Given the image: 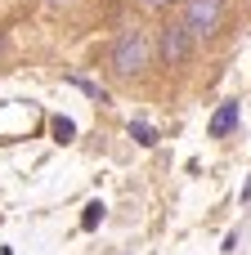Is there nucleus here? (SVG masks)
Instances as JSON below:
<instances>
[{
    "mask_svg": "<svg viewBox=\"0 0 251 255\" xmlns=\"http://www.w3.org/2000/svg\"><path fill=\"white\" fill-rule=\"evenodd\" d=\"M67 85H76V90H85L94 103H108V90L103 85H94V81H85V76H67Z\"/></svg>",
    "mask_w": 251,
    "mask_h": 255,
    "instance_id": "5",
    "label": "nucleus"
},
{
    "mask_svg": "<svg viewBox=\"0 0 251 255\" xmlns=\"http://www.w3.org/2000/svg\"><path fill=\"white\" fill-rule=\"evenodd\" d=\"M72 134H76V126H72L67 117H54V139H58V143H67Z\"/></svg>",
    "mask_w": 251,
    "mask_h": 255,
    "instance_id": "8",
    "label": "nucleus"
},
{
    "mask_svg": "<svg viewBox=\"0 0 251 255\" xmlns=\"http://www.w3.org/2000/svg\"><path fill=\"white\" fill-rule=\"evenodd\" d=\"M130 139L144 143V148H153V143H157V130H153L148 121H130Z\"/></svg>",
    "mask_w": 251,
    "mask_h": 255,
    "instance_id": "6",
    "label": "nucleus"
},
{
    "mask_svg": "<svg viewBox=\"0 0 251 255\" xmlns=\"http://www.w3.org/2000/svg\"><path fill=\"white\" fill-rule=\"evenodd\" d=\"M220 18H225V0H189V9H184V27L193 36H211L220 27Z\"/></svg>",
    "mask_w": 251,
    "mask_h": 255,
    "instance_id": "3",
    "label": "nucleus"
},
{
    "mask_svg": "<svg viewBox=\"0 0 251 255\" xmlns=\"http://www.w3.org/2000/svg\"><path fill=\"white\" fill-rule=\"evenodd\" d=\"M238 130V103H220L216 117H211V139H225Z\"/></svg>",
    "mask_w": 251,
    "mask_h": 255,
    "instance_id": "4",
    "label": "nucleus"
},
{
    "mask_svg": "<svg viewBox=\"0 0 251 255\" xmlns=\"http://www.w3.org/2000/svg\"><path fill=\"white\" fill-rule=\"evenodd\" d=\"M0 49H4V36H0Z\"/></svg>",
    "mask_w": 251,
    "mask_h": 255,
    "instance_id": "10",
    "label": "nucleus"
},
{
    "mask_svg": "<svg viewBox=\"0 0 251 255\" xmlns=\"http://www.w3.org/2000/svg\"><path fill=\"white\" fill-rule=\"evenodd\" d=\"M99 224H103V206H99V202H90V206H85V215H81V229L90 233V229H99Z\"/></svg>",
    "mask_w": 251,
    "mask_h": 255,
    "instance_id": "7",
    "label": "nucleus"
},
{
    "mask_svg": "<svg viewBox=\"0 0 251 255\" xmlns=\"http://www.w3.org/2000/svg\"><path fill=\"white\" fill-rule=\"evenodd\" d=\"M49 4H58V0H49Z\"/></svg>",
    "mask_w": 251,
    "mask_h": 255,
    "instance_id": "11",
    "label": "nucleus"
},
{
    "mask_svg": "<svg viewBox=\"0 0 251 255\" xmlns=\"http://www.w3.org/2000/svg\"><path fill=\"white\" fill-rule=\"evenodd\" d=\"M148 9H166V4H175V0H144Z\"/></svg>",
    "mask_w": 251,
    "mask_h": 255,
    "instance_id": "9",
    "label": "nucleus"
},
{
    "mask_svg": "<svg viewBox=\"0 0 251 255\" xmlns=\"http://www.w3.org/2000/svg\"><path fill=\"white\" fill-rule=\"evenodd\" d=\"M157 54H162L171 67L189 63V54H193V31H189L184 22H166V27H162V40H157Z\"/></svg>",
    "mask_w": 251,
    "mask_h": 255,
    "instance_id": "2",
    "label": "nucleus"
},
{
    "mask_svg": "<svg viewBox=\"0 0 251 255\" xmlns=\"http://www.w3.org/2000/svg\"><path fill=\"white\" fill-rule=\"evenodd\" d=\"M112 67H117L121 76L144 72V67H148V36H144V31H121L117 45H112Z\"/></svg>",
    "mask_w": 251,
    "mask_h": 255,
    "instance_id": "1",
    "label": "nucleus"
}]
</instances>
